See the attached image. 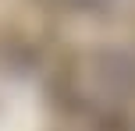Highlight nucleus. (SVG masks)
Instances as JSON below:
<instances>
[{"label":"nucleus","instance_id":"f257e3e1","mask_svg":"<svg viewBox=\"0 0 135 131\" xmlns=\"http://www.w3.org/2000/svg\"><path fill=\"white\" fill-rule=\"evenodd\" d=\"M57 4H68V7H82V11H96V7H110L114 0H57Z\"/></svg>","mask_w":135,"mask_h":131}]
</instances>
